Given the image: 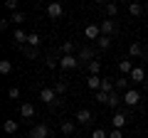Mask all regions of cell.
Returning a JSON list of instances; mask_svg holds the SVG:
<instances>
[{
	"label": "cell",
	"instance_id": "cell-1",
	"mask_svg": "<svg viewBox=\"0 0 148 138\" xmlns=\"http://www.w3.org/2000/svg\"><path fill=\"white\" fill-rule=\"evenodd\" d=\"M79 57H74V54H62V57H59V67L62 69H77L79 67Z\"/></svg>",
	"mask_w": 148,
	"mask_h": 138
},
{
	"label": "cell",
	"instance_id": "cell-2",
	"mask_svg": "<svg viewBox=\"0 0 148 138\" xmlns=\"http://www.w3.org/2000/svg\"><path fill=\"white\" fill-rule=\"evenodd\" d=\"M40 99H42L47 106H57V104H59L57 91H54V89H42V91H40Z\"/></svg>",
	"mask_w": 148,
	"mask_h": 138
},
{
	"label": "cell",
	"instance_id": "cell-3",
	"mask_svg": "<svg viewBox=\"0 0 148 138\" xmlns=\"http://www.w3.org/2000/svg\"><path fill=\"white\" fill-rule=\"evenodd\" d=\"M123 104H126V106H138V104H141V94H138L136 89H128L126 94H123Z\"/></svg>",
	"mask_w": 148,
	"mask_h": 138
},
{
	"label": "cell",
	"instance_id": "cell-4",
	"mask_svg": "<svg viewBox=\"0 0 148 138\" xmlns=\"http://www.w3.org/2000/svg\"><path fill=\"white\" fill-rule=\"evenodd\" d=\"M62 12H64L62 3H49V5H47V15L52 17V20H57V17H62Z\"/></svg>",
	"mask_w": 148,
	"mask_h": 138
},
{
	"label": "cell",
	"instance_id": "cell-5",
	"mask_svg": "<svg viewBox=\"0 0 148 138\" xmlns=\"http://www.w3.org/2000/svg\"><path fill=\"white\" fill-rule=\"evenodd\" d=\"M47 136H49V128L45 126V123H37V126L30 131V138H47Z\"/></svg>",
	"mask_w": 148,
	"mask_h": 138
},
{
	"label": "cell",
	"instance_id": "cell-6",
	"mask_svg": "<svg viewBox=\"0 0 148 138\" xmlns=\"http://www.w3.org/2000/svg\"><path fill=\"white\" fill-rule=\"evenodd\" d=\"M74 121L82 123V126H84V123H89V121H91V111H89V109H79V111L74 113Z\"/></svg>",
	"mask_w": 148,
	"mask_h": 138
},
{
	"label": "cell",
	"instance_id": "cell-7",
	"mask_svg": "<svg viewBox=\"0 0 148 138\" xmlns=\"http://www.w3.org/2000/svg\"><path fill=\"white\" fill-rule=\"evenodd\" d=\"M84 35H86V40H99L101 37V25H86Z\"/></svg>",
	"mask_w": 148,
	"mask_h": 138
},
{
	"label": "cell",
	"instance_id": "cell-8",
	"mask_svg": "<svg viewBox=\"0 0 148 138\" xmlns=\"http://www.w3.org/2000/svg\"><path fill=\"white\" fill-rule=\"evenodd\" d=\"M126 113H123V111H116V113H114V118H111V121H114V128H119V131H121V128L123 126H126Z\"/></svg>",
	"mask_w": 148,
	"mask_h": 138
},
{
	"label": "cell",
	"instance_id": "cell-9",
	"mask_svg": "<svg viewBox=\"0 0 148 138\" xmlns=\"http://www.w3.org/2000/svg\"><path fill=\"white\" fill-rule=\"evenodd\" d=\"M101 84H104V79H101V77H89V79H86V86H89L91 91H101Z\"/></svg>",
	"mask_w": 148,
	"mask_h": 138
},
{
	"label": "cell",
	"instance_id": "cell-10",
	"mask_svg": "<svg viewBox=\"0 0 148 138\" xmlns=\"http://www.w3.org/2000/svg\"><path fill=\"white\" fill-rule=\"evenodd\" d=\"M131 79H133V84H141V81H146V72H143V67H133Z\"/></svg>",
	"mask_w": 148,
	"mask_h": 138
},
{
	"label": "cell",
	"instance_id": "cell-11",
	"mask_svg": "<svg viewBox=\"0 0 148 138\" xmlns=\"http://www.w3.org/2000/svg\"><path fill=\"white\" fill-rule=\"evenodd\" d=\"M116 30V25H114V20H104L101 22V35H106V37H111V32Z\"/></svg>",
	"mask_w": 148,
	"mask_h": 138
},
{
	"label": "cell",
	"instance_id": "cell-12",
	"mask_svg": "<svg viewBox=\"0 0 148 138\" xmlns=\"http://www.w3.org/2000/svg\"><path fill=\"white\" fill-rule=\"evenodd\" d=\"M119 72H121V74H131L133 72V62L131 59H121V62H119Z\"/></svg>",
	"mask_w": 148,
	"mask_h": 138
},
{
	"label": "cell",
	"instance_id": "cell-13",
	"mask_svg": "<svg viewBox=\"0 0 148 138\" xmlns=\"http://www.w3.org/2000/svg\"><path fill=\"white\" fill-rule=\"evenodd\" d=\"M79 62H86V64H91V62H94V52H91L89 47H84V49L79 52Z\"/></svg>",
	"mask_w": 148,
	"mask_h": 138
},
{
	"label": "cell",
	"instance_id": "cell-14",
	"mask_svg": "<svg viewBox=\"0 0 148 138\" xmlns=\"http://www.w3.org/2000/svg\"><path fill=\"white\" fill-rule=\"evenodd\" d=\"M20 113H22V118H32V116H35V106H32V104H22Z\"/></svg>",
	"mask_w": 148,
	"mask_h": 138
},
{
	"label": "cell",
	"instance_id": "cell-15",
	"mask_svg": "<svg viewBox=\"0 0 148 138\" xmlns=\"http://www.w3.org/2000/svg\"><path fill=\"white\" fill-rule=\"evenodd\" d=\"M128 54H131V57H143V47H141V42H131Z\"/></svg>",
	"mask_w": 148,
	"mask_h": 138
},
{
	"label": "cell",
	"instance_id": "cell-16",
	"mask_svg": "<svg viewBox=\"0 0 148 138\" xmlns=\"http://www.w3.org/2000/svg\"><path fill=\"white\" fill-rule=\"evenodd\" d=\"M3 128H5V133H17V128H20V126H17L15 118H8V121L3 123Z\"/></svg>",
	"mask_w": 148,
	"mask_h": 138
},
{
	"label": "cell",
	"instance_id": "cell-17",
	"mask_svg": "<svg viewBox=\"0 0 148 138\" xmlns=\"http://www.w3.org/2000/svg\"><path fill=\"white\" fill-rule=\"evenodd\" d=\"M123 101V96H119L116 91H114V94H109V106L111 109H119V104H121Z\"/></svg>",
	"mask_w": 148,
	"mask_h": 138
},
{
	"label": "cell",
	"instance_id": "cell-18",
	"mask_svg": "<svg viewBox=\"0 0 148 138\" xmlns=\"http://www.w3.org/2000/svg\"><path fill=\"white\" fill-rule=\"evenodd\" d=\"M86 69H89V77H99V72H101V64L94 59L91 64H86Z\"/></svg>",
	"mask_w": 148,
	"mask_h": 138
},
{
	"label": "cell",
	"instance_id": "cell-19",
	"mask_svg": "<svg viewBox=\"0 0 148 138\" xmlns=\"http://www.w3.org/2000/svg\"><path fill=\"white\" fill-rule=\"evenodd\" d=\"M128 12H131L133 17L143 15V5H141V3H131V5H128Z\"/></svg>",
	"mask_w": 148,
	"mask_h": 138
},
{
	"label": "cell",
	"instance_id": "cell-20",
	"mask_svg": "<svg viewBox=\"0 0 148 138\" xmlns=\"http://www.w3.org/2000/svg\"><path fill=\"white\" fill-rule=\"evenodd\" d=\"M12 72V62L10 59H0V74H10Z\"/></svg>",
	"mask_w": 148,
	"mask_h": 138
},
{
	"label": "cell",
	"instance_id": "cell-21",
	"mask_svg": "<svg viewBox=\"0 0 148 138\" xmlns=\"http://www.w3.org/2000/svg\"><path fill=\"white\" fill-rule=\"evenodd\" d=\"M12 40H15L17 44L27 42V32H25V30H15V35H12Z\"/></svg>",
	"mask_w": 148,
	"mask_h": 138
},
{
	"label": "cell",
	"instance_id": "cell-22",
	"mask_svg": "<svg viewBox=\"0 0 148 138\" xmlns=\"http://www.w3.org/2000/svg\"><path fill=\"white\" fill-rule=\"evenodd\" d=\"M96 44H99V49H109V47H111V37H106V35H101V37L96 40Z\"/></svg>",
	"mask_w": 148,
	"mask_h": 138
},
{
	"label": "cell",
	"instance_id": "cell-23",
	"mask_svg": "<svg viewBox=\"0 0 148 138\" xmlns=\"http://www.w3.org/2000/svg\"><path fill=\"white\" fill-rule=\"evenodd\" d=\"M59 128H62V133H64V136H72V133H74V121H64Z\"/></svg>",
	"mask_w": 148,
	"mask_h": 138
},
{
	"label": "cell",
	"instance_id": "cell-24",
	"mask_svg": "<svg viewBox=\"0 0 148 138\" xmlns=\"http://www.w3.org/2000/svg\"><path fill=\"white\" fill-rule=\"evenodd\" d=\"M27 44L37 49V44H40V35H37V32H30V35H27Z\"/></svg>",
	"mask_w": 148,
	"mask_h": 138
},
{
	"label": "cell",
	"instance_id": "cell-25",
	"mask_svg": "<svg viewBox=\"0 0 148 138\" xmlns=\"http://www.w3.org/2000/svg\"><path fill=\"white\" fill-rule=\"evenodd\" d=\"M22 54H25L27 59H37V49L30 47V44H27V47H22Z\"/></svg>",
	"mask_w": 148,
	"mask_h": 138
},
{
	"label": "cell",
	"instance_id": "cell-26",
	"mask_svg": "<svg viewBox=\"0 0 148 138\" xmlns=\"http://www.w3.org/2000/svg\"><path fill=\"white\" fill-rule=\"evenodd\" d=\"M74 52V42L72 40H64L62 42V54H72Z\"/></svg>",
	"mask_w": 148,
	"mask_h": 138
},
{
	"label": "cell",
	"instance_id": "cell-27",
	"mask_svg": "<svg viewBox=\"0 0 148 138\" xmlns=\"http://www.w3.org/2000/svg\"><path fill=\"white\" fill-rule=\"evenodd\" d=\"M8 20L15 22V25H22V22H25V15H22V12H12V17H8Z\"/></svg>",
	"mask_w": 148,
	"mask_h": 138
},
{
	"label": "cell",
	"instance_id": "cell-28",
	"mask_svg": "<svg viewBox=\"0 0 148 138\" xmlns=\"http://www.w3.org/2000/svg\"><path fill=\"white\" fill-rule=\"evenodd\" d=\"M94 99L99 101V104H109V94H106V91H96Z\"/></svg>",
	"mask_w": 148,
	"mask_h": 138
},
{
	"label": "cell",
	"instance_id": "cell-29",
	"mask_svg": "<svg viewBox=\"0 0 148 138\" xmlns=\"http://www.w3.org/2000/svg\"><path fill=\"white\" fill-rule=\"evenodd\" d=\"M5 8H8V10H12V12H20V10H17V8H20V0H8Z\"/></svg>",
	"mask_w": 148,
	"mask_h": 138
},
{
	"label": "cell",
	"instance_id": "cell-30",
	"mask_svg": "<svg viewBox=\"0 0 148 138\" xmlns=\"http://www.w3.org/2000/svg\"><path fill=\"white\" fill-rule=\"evenodd\" d=\"M45 67H47V69H54V67H59V59H54V57H47V59H45Z\"/></svg>",
	"mask_w": 148,
	"mask_h": 138
},
{
	"label": "cell",
	"instance_id": "cell-31",
	"mask_svg": "<svg viewBox=\"0 0 148 138\" xmlns=\"http://www.w3.org/2000/svg\"><path fill=\"white\" fill-rule=\"evenodd\" d=\"M116 89H121L123 94L128 91V79H116Z\"/></svg>",
	"mask_w": 148,
	"mask_h": 138
},
{
	"label": "cell",
	"instance_id": "cell-32",
	"mask_svg": "<svg viewBox=\"0 0 148 138\" xmlns=\"http://www.w3.org/2000/svg\"><path fill=\"white\" fill-rule=\"evenodd\" d=\"M106 12H109L111 17H116V12H119V5H116V3H109V5H106Z\"/></svg>",
	"mask_w": 148,
	"mask_h": 138
},
{
	"label": "cell",
	"instance_id": "cell-33",
	"mask_svg": "<svg viewBox=\"0 0 148 138\" xmlns=\"http://www.w3.org/2000/svg\"><path fill=\"white\" fill-rule=\"evenodd\" d=\"M54 91H57V94H64V91H67V81H57V84H54Z\"/></svg>",
	"mask_w": 148,
	"mask_h": 138
},
{
	"label": "cell",
	"instance_id": "cell-34",
	"mask_svg": "<svg viewBox=\"0 0 148 138\" xmlns=\"http://www.w3.org/2000/svg\"><path fill=\"white\" fill-rule=\"evenodd\" d=\"M8 96H10V99H20V89H17V86H10V89H8Z\"/></svg>",
	"mask_w": 148,
	"mask_h": 138
},
{
	"label": "cell",
	"instance_id": "cell-35",
	"mask_svg": "<svg viewBox=\"0 0 148 138\" xmlns=\"http://www.w3.org/2000/svg\"><path fill=\"white\" fill-rule=\"evenodd\" d=\"M91 138H109V136H106V131H101V128H96V131L91 133Z\"/></svg>",
	"mask_w": 148,
	"mask_h": 138
},
{
	"label": "cell",
	"instance_id": "cell-36",
	"mask_svg": "<svg viewBox=\"0 0 148 138\" xmlns=\"http://www.w3.org/2000/svg\"><path fill=\"white\" fill-rule=\"evenodd\" d=\"M109 138H123V133H121V131H119V128H114V131H111V133H109Z\"/></svg>",
	"mask_w": 148,
	"mask_h": 138
},
{
	"label": "cell",
	"instance_id": "cell-37",
	"mask_svg": "<svg viewBox=\"0 0 148 138\" xmlns=\"http://www.w3.org/2000/svg\"><path fill=\"white\" fill-rule=\"evenodd\" d=\"M10 27V20H0V30H8Z\"/></svg>",
	"mask_w": 148,
	"mask_h": 138
}]
</instances>
